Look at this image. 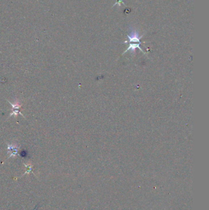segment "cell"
<instances>
[{
	"instance_id": "cell-3",
	"label": "cell",
	"mask_w": 209,
	"mask_h": 210,
	"mask_svg": "<svg viewBox=\"0 0 209 210\" xmlns=\"http://www.w3.org/2000/svg\"><path fill=\"white\" fill-rule=\"evenodd\" d=\"M7 149H8V151H9V152L11 153L10 157H11L12 156H15L16 154H17L18 147H17V146L15 144H14V145H13V144H8Z\"/></svg>"
},
{
	"instance_id": "cell-2",
	"label": "cell",
	"mask_w": 209,
	"mask_h": 210,
	"mask_svg": "<svg viewBox=\"0 0 209 210\" xmlns=\"http://www.w3.org/2000/svg\"><path fill=\"white\" fill-rule=\"evenodd\" d=\"M9 103L12 105V108H13V109H14L13 111H12V113L10 114L11 116V115H14L15 116H17V115L18 114H20V115H22V114L21 113L20 111H19V109L20 108V107H21V105H20V103H19L18 101L15 102L14 104L11 103V102H9Z\"/></svg>"
},
{
	"instance_id": "cell-1",
	"label": "cell",
	"mask_w": 209,
	"mask_h": 210,
	"mask_svg": "<svg viewBox=\"0 0 209 210\" xmlns=\"http://www.w3.org/2000/svg\"><path fill=\"white\" fill-rule=\"evenodd\" d=\"M128 38V41H125V43H127V42H138V43L140 44V38L142 37V36H139V32L136 30H131V32L130 35H127Z\"/></svg>"
}]
</instances>
